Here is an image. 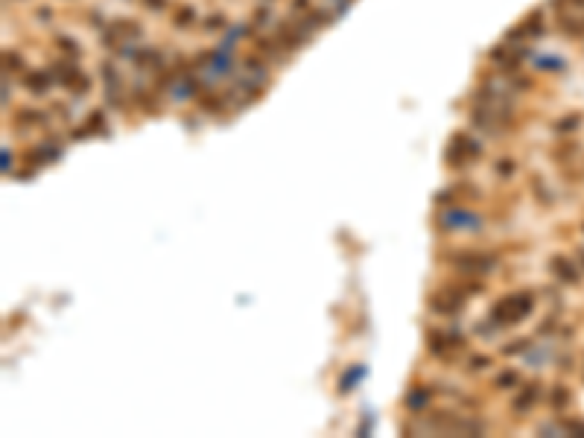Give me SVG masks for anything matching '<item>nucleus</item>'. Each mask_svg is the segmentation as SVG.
<instances>
[{
	"mask_svg": "<svg viewBox=\"0 0 584 438\" xmlns=\"http://www.w3.org/2000/svg\"><path fill=\"white\" fill-rule=\"evenodd\" d=\"M578 257H581V261H584V249H581V251H578Z\"/></svg>",
	"mask_w": 584,
	"mask_h": 438,
	"instance_id": "4",
	"label": "nucleus"
},
{
	"mask_svg": "<svg viewBox=\"0 0 584 438\" xmlns=\"http://www.w3.org/2000/svg\"><path fill=\"white\" fill-rule=\"evenodd\" d=\"M553 269L564 281H578V266L573 261H567V257H553Z\"/></svg>",
	"mask_w": 584,
	"mask_h": 438,
	"instance_id": "2",
	"label": "nucleus"
},
{
	"mask_svg": "<svg viewBox=\"0 0 584 438\" xmlns=\"http://www.w3.org/2000/svg\"><path fill=\"white\" fill-rule=\"evenodd\" d=\"M529 310H532V295H529V292H517V295H509L506 301H499V304H497L494 316H502L499 321L511 324V321H520Z\"/></svg>",
	"mask_w": 584,
	"mask_h": 438,
	"instance_id": "1",
	"label": "nucleus"
},
{
	"mask_svg": "<svg viewBox=\"0 0 584 438\" xmlns=\"http://www.w3.org/2000/svg\"><path fill=\"white\" fill-rule=\"evenodd\" d=\"M567 430H570V432H578V435H584V421H570V424H567Z\"/></svg>",
	"mask_w": 584,
	"mask_h": 438,
	"instance_id": "3",
	"label": "nucleus"
}]
</instances>
